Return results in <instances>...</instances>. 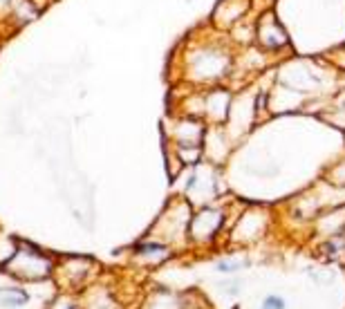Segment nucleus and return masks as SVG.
<instances>
[{
  "label": "nucleus",
  "instance_id": "4",
  "mask_svg": "<svg viewBox=\"0 0 345 309\" xmlns=\"http://www.w3.org/2000/svg\"><path fill=\"white\" fill-rule=\"evenodd\" d=\"M262 309H285V302L278 296H267L265 302H262Z\"/></svg>",
  "mask_w": 345,
  "mask_h": 309
},
{
  "label": "nucleus",
  "instance_id": "3",
  "mask_svg": "<svg viewBox=\"0 0 345 309\" xmlns=\"http://www.w3.org/2000/svg\"><path fill=\"white\" fill-rule=\"evenodd\" d=\"M249 7H251V0H222L218 5V9H215L213 21H220L224 14H229L222 27H236L244 18V14L249 12Z\"/></svg>",
  "mask_w": 345,
  "mask_h": 309
},
{
  "label": "nucleus",
  "instance_id": "1",
  "mask_svg": "<svg viewBox=\"0 0 345 309\" xmlns=\"http://www.w3.org/2000/svg\"><path fill=\"white\" fill-rule=\"evenodd\" d=\"M193 67H195V76L202 81H218L231 67V54H229V47H224L220 43V38H204V43L195 50L193 54Z\"/></svg>",
  "mask_w": 345,
  "mask_h": 309
},
{
  "label": "nucleus",
  "instance_id": "2",
  "mask_svg": "<svg viewBox=\"0 0 345 309\" xmlns=\"http://www.w3.org/2000/svg\"><path fill=\"white\" fill-rule=\"evenodd\" d=\"M256 41L260 43L262 50L267 52H278L285 45H289V34L285 32L282 23L278 21L271 12L262 14V18L256 25Z\"/></svg>",
  "mask_w": 345,
  "mask_h": 309
}]
</instances>
